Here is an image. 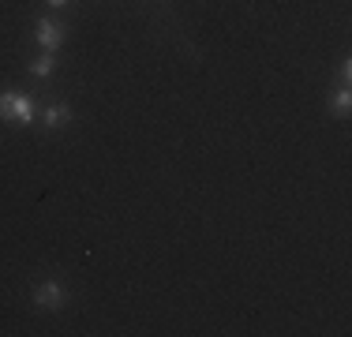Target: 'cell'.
<instances>
[{"mask_svg": "<svg viewBox=\"0 0 352 337\" xmlns=\"http://www.w3.org/2000/svg\"><path fill=\"white\" fill-rule=\"evenodd\" d=\"M38 124L45 131H64L72 124V105H64V101H53V105H45L38 113Z\"/></svg>", "mask_w": 352, "mask_h": 337, "instance_id": "4", "label": "cell"}, {"mask_svg": "<svg viewBox=\"0 0 352 337\" xmlns=\"http://www.w3.org/2000/svg\"><path fill=\"white\" fill-rule=\"evenodd\" d=\"M352 83V61L345 56V64H341V87H349Z\"/></svg>", "mask_w": 352, "mask_h": 337, "instance_id": "7", "label": "cell"}, {"mask_svg": "<svg viewBox=\"0 0 352 337\" xmlns=\"http://www.w3.org/2000/svg\"><path fill=\"white\" fill-rule=\"evenodd\" d=\"M0 120L12 124V128H27V124L38 120V109H34V101H30L27 94L8 90V94H0Z\"/></svg>", "mask_w": 352, "mask_h": 337, "instance_id": "1", "label": "cell"}, {"mask_svg": "<svg viewBox=\"0 0 352 337\" xmlns=\"http://www.w3.org/2000/svg\"><path fill=\"white\" fill-rule=\"evenodd\" d=\"M49 4H53V8H64V4H72V0H49Z\"/></svg>", "mask_w": 352, "mask_h": 337, "instance_id": "8", "label": "cell"}, {"mask_svg": "<svg viewBox=\"0 0 352 337\" xmlns=\"http://www.w3.org/2000/svg\"><path fill=\"white\" fill-rule=\"evenodd\" d=\"M326 105H330V113H333V116H349V109H352V90H349V87H341L338 94L326 101Z\"/></svg>", "mask_w": 352, "mask_h": 337, "instance_id": "6", "label": "cell"}, {"mask_svg": "<svg viewBox=\"0 0 352 337\" xmlns=\"http://www.w3.org/2000/svg\"><path fill=\"white\" fill-rule=\"evenodd\" d=\"M27 67H30V75H34V79H49V75L56 72V53H38Z\"/></svg>", "mask_w": 352, "mask_h": 337, "instance_id": "5", "label": "cell"}, {"mask_svg": "<svg viewBox=\"0 0 352 337\" xmlns=\"http://www.w3.org/2000/svg\"><path fill=\"white\" fill-rule=\"evenodd\" d=\"M34 41L41 45V53H60V45L68 41V27L56 19H38L34 23Z\"/></svg>", "mask_w": 352, "mask_h": 337, "instance_id": "2", "label": "cell"}, {"mask_svg": "<svg viewBox=\"0 0 352 337\" xmlns=\"http://www.w3.org/2000/svg\"><path fill=\"white\" fill-rule=\"evenodd\" d=\"M64 303H68V285L45 281V285L34 289V307H41V311H60Z\"/></svg>", "mask_w": 352, "mask_h": 337, "instance_id": "3", "label": "cell"}]
</instances>
